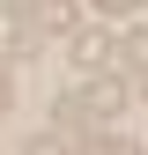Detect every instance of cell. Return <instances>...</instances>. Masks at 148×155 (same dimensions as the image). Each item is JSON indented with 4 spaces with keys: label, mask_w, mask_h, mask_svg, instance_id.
Wrapping results in <instances>:
<instances>
[{
    "label": "cell",
    "mask_w": 148,
    "mask_h": 155,
    "mask_svg": "<svg viewBox=\"0 0 148 155\" xmlns=\"http://www.w3.org/2000/svg\"><path fill=\"white\" fill-rule=\"evenodd\" d=\"M37 8H45V15H37L45 30H74V22H82V0H37Z\"/></svg>",
    "instance_id": "obj_4"
},
{
    "label": "cell",
    "mask_w": 148,
    "mask_h": 155,
    "mask_svg": "<svg viewBox=\"0 0 148 155\" xmlns=\"http://www.w3.org/2000/svg\"><path fill=\"white\" fill-rule=\"evenodd\" d=\"M111 52H119V45H111L104 30H82V22H74V67H82V74H89V67H104Z\"/></svg>",
    "instance_id": "obj_2"
},
{
    "label": "cell",
    "mask_w": 148,
    "mask_h": 155,
    "mask_svg": "<svg viewBox=\"0 0 148 155\" xmlns=\"http://www.w3.org/2000/svg\"><path fill=\"white\" fill-rule=\"evenodd\" d=\"M96 15H126V8H148V0H89Z\"/></svg>",
    "instance_id": "obj_6"
},
{
    "label": "cell",
    "mask_w": 148,
    "mask_h": 155,
    "mask_svg": "<svg viewBox=\"0 0 148 155\" xmlns=\"http://www.w3.org/2000/svg\"><path fill=\"white\" fill-rule=\"evenodd\" d=\"M0 15H30V0H0Z\"/></svg>",
    "instance_id": "obj_8"
},
{
    "label": "cell",
    "mask_w": 148,
    "mask_h": 155,
    "mask_svg": "<svg viewBox=\"0 0 148 155\" xmlns=\"http://www.w3.org/2000/svg\"><path fill=\"white\" fill-rule=\"evenodd\" d=\"M126 96H133V89H126L119 81V74H89V89H82V104H89V118H119V111H126Z\"/></svg>",
    "instance_id": "obj_1"
},
{
    "label": "cell",
    "mask_w": 148,
    "mask_h": 155,
    "mask_svg": "<svg viewBox=\"0 0 148 155\" xmlns=\"http://www.w3.org/2000/svg\"><path fill=\"white\" fill-rule=\"evenodd\" d=\"M141 96H148V74H141Z\"/></svg>",
    "instance_id": "obj_9"
},
{
    "label": "cell",
    "mask_w": 148,
    "mask_h": 155,
    "mask_svg": "<svg viewBox=\"0 0 148 155\" xmlns=\"http://www.w3.org/2000/svg\"><path fill=\"white\" fill-rule=\"evenodd\" d=\"M37 45H45V22L15 15V30H8V52H15V59H37Z\"/></svg>",
    "instance_id": "obj_3"
},
{
    "label": "cell",
    "mask_w": 148,
    "mask_h": 155,
    "mask_svg": "<svg viewBox=\"0 0 148 155\" xmlns=\"http://www.w3.org/2000/svg\"><path fill=\"white\" fill-rule=\"evenodd\" d=\"M119 59H126V67H148V22L119 37Z\"/></svg>",
    "instance_id": "obj_5"
},
{
    "label": "cell",
    "mask_w": 148,
    "mask_h": 155,
    "mask_svg": "<svg viewBox=\"0 0 148 155\" xmlns=\"http://www.w3.org/2000/svg\"><path fill=\"white\" fill-rule=\"evenodd\" d=\"M8 96H15V81H8V59H0V111H8Z\"/></svg>",
    "instance_id": "obj_7"
}]
</instances>
